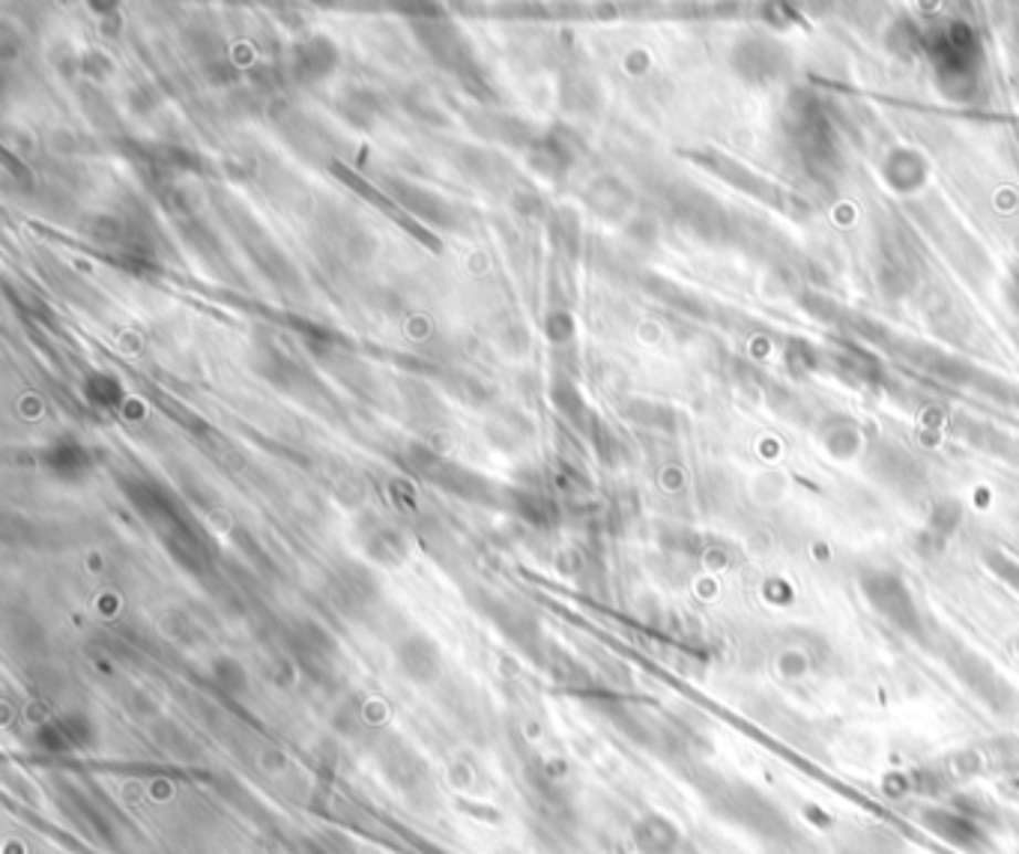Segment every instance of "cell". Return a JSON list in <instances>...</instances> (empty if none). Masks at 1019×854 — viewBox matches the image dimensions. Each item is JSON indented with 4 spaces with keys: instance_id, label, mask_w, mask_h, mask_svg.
Listing matches in <instances>:
<instances>
[{
    "instance_id": "cell-10",
    "label": "cell",
    "mask_w": 1019,
    "mask_h": 854,
    "mask_svg": "<svg viewBox=\"0 0 1019 854\" xmlns=\"http://www.w3.org/2000/svg\"><path fill=\"white\" fill-rule=\"evenodd\" d=\"M637 845L647 854H670L679 845V831L666 819H647Z\"/></svg>"
},
{
    "instance_id": "cell-5",
    "label": "cell",
    "mask_w": 1019,
    "mask_h": 854,
    "mask_svg": "<svg viewBox=\"0 0 1019 854\" xmlns=\"http://www.w3.org/2000/svg\"><path fill=\"white\" fill-rule=\"evenodd\" d=\"M724 801H727V813L729 819H736L742 827H747L750 834L763 836V840H771V843H780V840H789L792 836V824L787 822V815L777 804H771L766 794L757 792V789H750V786H733L727 794H724Z\"/></svg>"
},
{
    "instance_id": "cell-11",
    "label": "cell",
    "mask_w": 1019,
    "mask_h": 854,
    "mask_svg": "<svg viewBox=\"0 0 1019 854\" xmlns=\"http://www.w3.org/2000/svg\"><path fill=\"white\" fill-rule=\"evenodd\" d=\"M987 562H989V568H992V571L999 573L1005 583H1010L1019 592V565L1013 562V559H1008V556H1001L999 550H992V553H987Z\"/></svg>"
},
{
    "instance_id": "cell-12",
    "label": "cell",
    "mask_w": 1019,
    "mask_h": 854,
    "mask_svg": "<svg viewBox=\"0 0 1019 854\" xmlns=\"http://www.w3.org/2000/svg\"><path fill=\"white\" fill-rule=\"evenodd\" d=\"M1010 287H1013V293H1010V299H1013V305H1017V308H1019V266H1017V270H1013V278H1010Z\"/></svg>"
},
{
    "instance_id": "cell-1",
    "label": "cell",
    "mask_w": 1019,
    "mask_h": 854,
    "mask_svg": "<svg viewBox=\"0 0 1019 854\" xmlns=\"http://www.w3.org/2000/svg\"><path fill=\"white\" fill-rule=\"evenodd\" d=\"M924 49L936 70L938 91L954 102L971 99L980 87V61H984L978 33L966 21H948L929 36Z\"/></svg>"
},
{
    "instance_id": "cell-7",
    "label": "cell",
    "mask_w": 1019,
    "mask_h": 854,
    "mask_svg": "<svg viewBox=\"0 0 1019 854\" xmlns=\"http://www.w3.org/2000/svg\"><path fill=\"white\" fill-rule=\"evenodd\" d=\"M918 819L929 834H936L938 840H945L954 848L984 852L989 845L987 831L980 827V822L971 813H957V810H945V806H924Z\"/></svg>"
},
{
    "instance_id": "cell-2",
    "label": "cell",
    "mask_w": 1019,
    "mask_h": 854,
    "mask_svg": "<svg viewBox=\"0 0 1019 854\" xmlns=\"http://www.w3.org/2000/svg\"><path fill=\"white\" fill-rule=\"evenodd\" d=\"M787 131L789 141L805 161V171L813 177H831V171L840 168V152L834 131L828 126L826 114L819 112V105L810 99L808 93H796L787 105Z\"/></svg>"
},
{
    "instance_id": "cell-8",
    "label": "cell",
    "mask_w": 1019,
    "mask_h": 854,
    "mask_svg": "<svg viewBox=\"0 0 1019 854\" xmlns=\"http://www.w3.org/2000/svg\"><path fill=\"white\" fill-rule=\"evenodd\" d=\"M882 173H885V180H889L891 189L915 191L924 186V180H927V161L921 159L918 152L897 150V152H891L889 159H885Z\"/></svg>"
},
{
    "instance_id": "cell-4",
    "label": "cell",
    "mask_w": 1019,
    "mask_h": 854,
    "mask_svg": "<svg viewBox=\"0 0 1019 854\" xmlns=\"http://www.w3.org/2000/svg\"><path fill=\"white\" fill-rule=\"evenodd\" d=\"M948 666L954 670V675H957L959 682L966 684L971 694L987 705L989 711L999 714V717H1013V714H1019L1017 687H1013L996 666L989 664L987 657H980L978 652L957 645V649H950L948 652Z\"/></svg>"
},
{
    "instance_id": "cell-6",
    "label": "cell",
    "mask_w": 1019,
    "mask_h": 854,
    "mask_svg": "<svg viewBox=\"0 0 1019 854\" xmlns=\"http://www.w3.org/2000/svg\"><path fill=\"white\" fill-rule=\"evenodd\" d=\"M729 61H733L738 78H745L747 84H757V87H766L771 81H784L789 72V51L768 36H745L742 42H736Z\"/></svg>"
},
{
    "instance_id": "cell-3",
    "label": "cell",
    "mask_w": 1019,
    "mask_h": 854,
    "mask_svg": "<svg viewBox=\"0 0 1019 854\" xmlns=\"http://www.w3.org/2000/svg\"><path fill=\"white\" fill-rule=\"evenodd\" d=\"M861 592L868 598V603L876 610L889 624H894L897 631H903L912 640L924 636V619L908 586L903 583V577H897L894 571H882V568H870L858 577Z\"/></svg>"
},
{
    "instance_id": "cell-9",
    "label": "cell",
    "mask_w": 1019,
    "mask_h": 854,
    "mask_svg": "<svg viewBox=\"0 0 1019 854\" xmlns=\"http://www.w3.org/2000/svg\"><path fill=\"white\" fill-rule=\"evenodd\" d=\"M959 520H963V508H959L954 499H942V503L933 508L927 520V529L921 535V547L924 550H938L942 544L948 541L950 533L957 529Z\"/></svg>"
}]
</instances>
